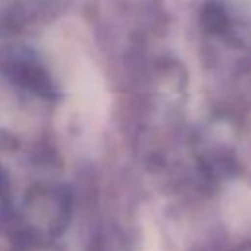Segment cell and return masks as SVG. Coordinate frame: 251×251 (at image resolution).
Wrapping results in <instances>:
<instances>
[{
    "mask_svg": "<svg viewBox=\"0 0 251 251\" xmlns=\"http://www.w3.org/2000/svg\"><path fill=\"white\" fill-rule=\"evenodd\" d=\"M239 251H251V245H245V247H241Z\"/></svg>",
    "mask_w": 251,
    "mask_h": 251,
    "instance_id": "6da1fadb",
    "label": "cell"
}]
</instances>
